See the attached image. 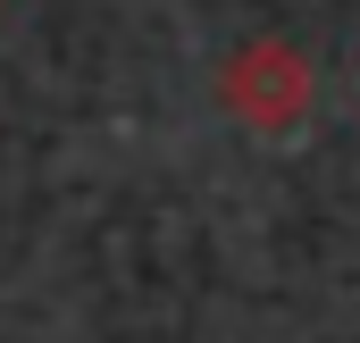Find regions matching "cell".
Returning <instances> with one entry per match:
<instances>
[{
	"instance_id": "obj_1",
	"label": "cell",
	"mask_w": 360,
	"mask_h": 343,
	"mask_svg": "<svg viewBox=\"0 0 360 343\" xmlns=\"http://www.w3.org/2000/svg\"><path fill=\"white\" fill-rule=\"evenodd\" d=\"M218 92H226V109H235L243 126L285 134V126L310 109V59H302L293 42H243V51L226 59Z\"/></svg>"
}]
</instances>
